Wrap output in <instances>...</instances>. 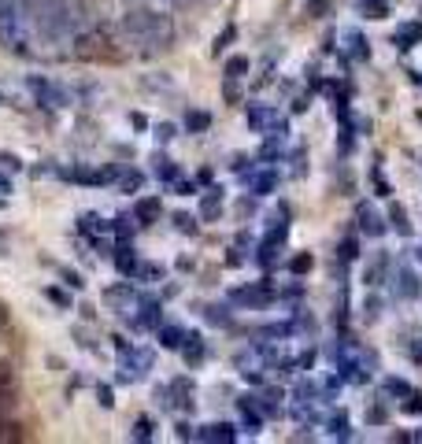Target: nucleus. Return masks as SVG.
I'll return each instance as SVG.
<instances>
[{
    "mask_svg": "<svg viewBox=\"0 0 422 444\" xmlns=\"http://www.w3.org/2000/svg\"><path fill=\"white\" fill-rule=\"evenodd\" d=\"M418 81H422V78H418Z\"/></svg>",
    "mask_w": 422,
    "mask_h": 444,
    "instance_id": "obj_41",
    "label": "nucleus"
},
{
    "mask_svg": "<svg viewBox=\"0 0 422 444\" xmlns=\"http://www.w3.org/2000/svg\"><path fill=\"white\" fill-rule=\"evenodd\" d=\"M178 229H186V234H189V229H193V219H189V215H178Z\"/></svg>",
    "mask_w": 422,
    "mask_h": 444,
    "instance_id": "obj_38",
    "label": "nucleus"
},
{
    "mask_svg": "<svg viewBox=\"0 0 422 444\" xmlns=\"http://www.w3.org/2000/svg\"><path fill=\"white\" fill-rule=\"evenodd\" d=\"M189 341H193V344L186 348V359H189V363H197V359H204V344H200V337H197V334H193Z\"/></svg>",
    "mask_w": 422,
    "mask_h": 444,
    "instance_id": "obj_23",
    "label": "nucleus"
},
{
    "mask_svg": "<svg viewBox=\"0 0 422 444\" xmlns=\"http://www.w3.org/2000/svg\"><path fill=\"white\" fill-rule=\"evenodd\" d=\"M63 278H67V285H74V289H82L86 282H82V274H71V271H63Z\"/></svg>",
    "mask_w": 422,
    "mask_h": 444,
    "instance_id": "obj_36",
    "label": "nucleus"
},
{
    "mask_svg": "<svg viewBox=\"0 0 422 444\" xmlns=\"http://www.w3.org/2000/svg\"><path fill=\"white\" fill-rule=\"evenodd\" d=\"M45 296L52 304H59V307H71V300H67V292H63V289H45Z\"/></svg>",
    "mask_w": 422,
    "mask_h": 444,
    "instance_id": "obj_28",
    "label": "nucleus"
},
{
    "mask_svg": "<svg viewBox=\"0 0 422 444\" xmlns=\"http://www.w3.org/2000/svg\"><path fill=\"white\" fill-rule=\"evenodd\" d=\"M137 222H141V226L159 222V200H156V196H144V200H137Z\"/></svg>",
    "mask_w": 422,
    "mask_h": 444,
    "instance_id": "obj_12",
    "label": "nucleus"
},
{
    "mask_svg": "<svg viewBox=\"0 0 422 444\" xmlns=\"http://www.w3.org/2000/svg\"><path fill=\"white\" fill-rule=\"evenodd\" d=\"M182 330H178V326H167V330H159V344H164V348H182Z\"/></svg>",
    "mask_w": 422,
    "mask_h": 444,
    "instance_id": "obj_18",
    "label": "nucleus"
},
{
    "mask_svg": "<svg viewBox=\"0 0 422 444\" xmlns=\"http://www.w3.org/2000/svg\"><path fill=\"white\" fill-rule=\"evenodd\" d=\"M341 259H355V241L352 237L341 241Z\"/></svg>",
    "mask_w": 422,
    "mask_h": 444,
    "instance_id": "obj_32",
    "label": "nucleus"
},
{
    "mask_svg": "<svg viewBox=\"0 0 422 444\" xmlns=\"http://www.w3.org/2000/svg\"><path fill=\"white\" fill-rule=\"evenodd\" d=\"M389 219H393V229H400V234H411V222H408V211H404L400 204L389 207Z\"/></svg>",
    "mask_w": 422,
    "mask_h": 444,
    "instance_id": "obj_17",
    "label": "nucleus"
},
{
    "mask_svg": "<svg viewBox=\"0 0 422 444\" xmlns=\"http://www.w3.org/2000/svg\"><path fill=\"white\" fill-rule=\"evenodd\" d=\"M211 126V115L207 111H189L186 115V130H193V134H200V130Z\"/></svg>",
    "mask_w": 422,
    "mask_h": 444,
    "instance_id": "obj_15",
    "label": "nucleus"
},
{
    "mask_svg": "<svg viewBox=\"0 0 422 444\" xmlns=\"http://www.w3.org/2000/svg\"><path fill=\"white\" fill-rule=\"evenodd\" d=\"M411 440H422V430H418V433H411Z\"/></svg>",
    "mask_w": 422,
    "mask_h": 444,
    "instance_id": "obj_40",
    "label": "nucleus"
},
{
    "mask_svg": "<svg viewBox=\"0 0 422 444\" xmlns=\"http://www.w3.org/2000/svg\"><path fill=\"white\" fill-rule=\"evenodd\" d=\"M15 400H19V389H15V374L8 363H0V422H4L11 411H15Z\"/></svg>",
    "mask_w": 422,
    "mask_h": 444,
    "instance_id": "obj_6",
    "label": "nucleus"
},
{
    "mask_svg": "<svg viewBox=\"0 0 422 444\" xmlns=\"http://www.w3.org/2000/svg\"><path fill=\"white\" fill-rule=\"evenodd\" d=\"M141 186H144V174H141V171H126V174L119 178V189H122V193H137Z\"/></svg>",
    "mask_w": 422,
    "mask_h": 444,
    "instance_id": "obj_16",
    "label": "nucleus"
},
{
    "mask_svg": "<svg viewBox=\"0 0 422 444\" xmlns=\"http://www.w3.org/2000/svg\"><path fill=\"white\" fill-rule=\"evenodd\" d=\"M382 274H385V259H378V267H370V271H367V282H370V285H378V282H382Z\"/></svg>",
    "mask_w": 422,
    "mask_h": 444,
    "instance_id": "obj_29",
    "label": "nucleus"
},
{
    "mask_svg": "<svg viewBox=\"0 0 422 444\" xmlns=\"http://www.w3.org/2000/svg\"><path fill=\"white\" fill-rule=\"evenodd\" d=\"M367 422H370V426H382V422H385V407H370V411H367Z\"/></svg>",
    "mask_w": 422,
    "mask_h": 444,
    "instance_id": "obj_31",
    "label": "nucleus"
},
{
    "mask_svg": "<svg viewBox=\"0 0 422 444\" xmlns=\"http://www.w3.org/2000/svg\"><path fill=\"white\" fill-rule=\"evenodd\" d=\"M397 292L404 296V300H415V296H418V278H415V271L404 267V271L397 274Z\"/></svg>",
    "mask_w": 422,
    "mask_h": 444,
    "instance_id": "obj_11",
    "label": "nucleus"
},
{
    "mask_svg": "<svg viewBox=\"0 0 422 444\" xmlns=\"http://www.w3.org/2000/svg\"><path fill=\"white\" fill-rule=\"evenodd\" d=\"M0 163H4V167H8V171H19V167H23V163H19V159H15L11 152H4V156H0Z\"/></svg>",
    "mask_w": 422,
    "mask_h": 444,
    "instance_id": "obj_35",
    "label": "nucleus"
},
{
    "mask_svg": "<svg viewBox=\"0 0 422 444\" xmlns=\"http://www.w3.org/2000/svg\"><path fill=\"white\" fill-rule=\"evenodd\" d=\"M119 348V377L122 382H137V377H144L152 370V352L149 348H130V344L122 337H111Z\"/></svg>",
    "mask_w": 422,
    "mask_h": 444,
    "instance_id": "obj_3",
    "label": "nucleus"
},
{
    "mask_svg": "<svg viewBox=\"0 0 422 444\" xmlns=\"http://www.w3.org/2000/svg\"><path fill=\"white\" fill-rule=\"evenodd\" d=\"M404 411H411V415H418V411H422V400H418V397H411L408 404H404Z\"/></svg>",
    "mask_w": 422,
    "mask_h": 444,
    "instance_id": "obj_37",
    "label": "nucleus"
},
{
    "mask_svg": "<svg viewBox=\"0 0 422 444\" xmlns=\"http://www.w3.org/2000/svg\"><path fill=\"white\" fill-rule=\"evenodd\" d=\"M115 267H119L122 274H134V271H137V259L130 256V249H119V256H115Z\"/></svg>",
    "mask_w": 422,
    "mask_h": 444,
    "instance_id": "obj_22",
    "label": "nucleus"
},
{
    "mask_svg": "<svg viewBox=\"0 0 422 444\" xmlns=\"http://www.w3.org/2000/svg\"><path fill=\"white\" fill-rule=\"evenodd\" d=\"M249 126L256 130V134H270V137H282V130H285V119L274 108H267V104H256L252 111H249Z\"/></svg>",
    "mask_w": 422,
    "mask_h": 444,
    "instance_id": "obj_5",
    "label": "nucleus"
},
{
    "mask_svg": "<svg viewBox=\"0 0 422 444\" xmlns=\"http://www.w3.org/2000/svg\"><path fill=\"white\" fill-rule=\"evenodd\" d=\"M130 326L141 334V330H152V326H159V304H144L141 311H130Z\"/></svg>",
    "mask_w": 422,
    "mask_h": 444,
    "instance_id": "obj_8",
    "label": "nucleus"
},
{
    "mask_svg": "<svg viewBox=\"0 0 422 444\" xmlns=\"http://www.w3.org/2000/svg\"><path fill=\"white\" fill-rule=\"evenodd\" d=\"M134 278H149V282H156V278H159V267H152V263H137Z\"/></svg>",
    "mask_w": 422,
    "mask_h": 444,
    "instance_id": "obj_27",
    "label": "nucleus"
},
{
    "mask_svg": "<svg viewBox=\"0 0 422 444\" xmlns=\"http://www.w3.org/2000/svg\"><path fill=\"white\" fill-rule=\"evenodd\" d=\"M137 300H141V292H137V285H130V282H119V285L104 289V304L115 311V315H130V311H137Z\"/></svg>",
    "mask_w": 422,
    "mask_h": 444,
    "instance_id": "obj_4",
    "label": "nucleus"
},
{
    "mask_svg": "<svg viewBox=\"0 0 422 444\" xmlns=\"http://www.w3.org/2000/svg\"><path fill=\"white\" fill-rule=\"evenodd\" d=\"M171 137H174V126L171 123H159L156 126V141H171Z\"/></svg>",
    "mask_w": 422,
    "mask_h": 444,
    "instance_id": "obj_30",
    "label": "nucleus"
},
{
    "mask_svg": "<svg viewBox=\"0 0 422 444\" xmlns=\"http://www.w3.org/2000/svg\"><path fill=\"white\" fill-rule=\"evenodd\" d=\"M348 45H352V56L355 59H367V41H363V34H360V30H348Z\"/></svg>",
    "mask_w": 422,
    "mask_h": 444,
    "instance_id": "obj_19",
    "label": "nucleus"
},
{
    "mask_svg": "<svg viewBox=\"0 0 422 444\" xmlns=\"http://www.w3.org/2000/svg\"><path fill=\"white\" fill-rule=\"evenodd\" d=\"M219 211H222V193H219V189H207L204 200H200V215H204L207 222H215Z\"/></svg>",
    "mask_w": 422,
    "mask_h": 444,
    "instance_id": "obj_10",
    "label": "nucleus"
},
{
    "mask_svg": "<svg viewBox=\"0 0 422 444\" xmlns=\"http://www.w3.org/2000/svg\"><path fill=\"white\" fill-rule=\"evenodd\" d=\"M96 397H101V407H111V404H115V397H111V389H108V385L96 389Z\"/></svg>",
    "mask_w": 422,
    "mask_h": 444,
    "instance_id": "obj_34",
    "label": "nucleus"
},
{
    "mask_svg": "<svg viewBox=\"0 0 422 444\" xmlns=\"http://www.w3.org/2000/svg\"><path fill=\"white\" fill-rule=\"evenodd\" d=\"M89 26L86 0H30V30L41 45H74Z\"/></svg>",
    "mask_w": 422,
    "mask_h": 444,
    "instance_id": "obj_1",
    "label": "nucleus"
},
{
    "mask_svg": "<svg viewBox=\"0 0 422 444\" xmlns=\"http://www.w3.org/2000/svg\"><path fill=\"white\" fill-rule=\"evenodd\" d=\"M137 4H178V0H137Z\"/></svg>",
    "mask_w": 422,
    "mask_h": 444,
    "instance_id": "obj_39",
    "label": "nucleus"
},
{
    "mask_svg": "<svg viewBox=\"0 0 422 444\" xmlns=\"http://www.w3.org/2000/svg\"><path fill=\"white\" fill-rule=\"evenodd\" d=\"M122 34L130 45H141L144 52H164V48H171L174 41V23H171V15L167 11H159L152 4H137V8H130L122 15Z\"/></svg>",
    "mask_w": 422,
    "mask_h": 444,
    "instance_id": "obj_2",
    "label": "nucleus"
},
{
    "mask_svg": "<svg viewBox=\"0 0 422 444\" xmlns=\"http://www.w3.org/2000/svg\"><path fill=\"white\" fill-rule=\"evenodd\" d=\"M200 440H234V426H226V422H215V426H204V430L197 433Z\"/></svg>",
    "mask_w": 422,
    "mask_h": 444,
    "instance_id": "obj_14",
    "label": "nucleus"
},
{
    "mask_svg": "<svg viewBox=\"0 0 422 444\" xmlns=\"http://www.w3.org/2000/svg\"><path fill=\"white\" fill-rule=\"evenodd\" d=\"M156 174L164 178V182H174V178H178V167H174V159H164V156H159V159H156Z\"/></svg>",
    "mask_w": 422,
    "mask_h": 444,
    "instance_id": "obj_21",
    "label": "nucleus"
},
{
    "mask_svg": "<svg viewBox=\"0 0 422 444\" xmlns=\"http://www.w3.org/2000/svg\"><path fill=\"white\" fill-rule=\"evenodd\" d=\"M355 219H360V229H363L367 237H382L385 229H389V226H385V219L375 211V204H367V200H363L360 207H355Z\"/></svg>",
    "mask_w": 422,
    "mask_h": 444,
    "instance_id": "obj_7",
    "label": "nucleus"
},
{
    "mask_svg": "<svg viewBox=\"0 0 422 444\" xmlns=\"http://www.w3.org/2000/svg\"><path fill=\"white\" fill-rule=\"evenodd\" d=\"M249 186H252V193H256V196H267V193H274L278 178H274V171H259V174H252V178H249Z\"/></svg>",
    "mask_w": 422,
    "mask_h": 444,
    "instance_id": "obj_13",
    "label": "nucleus"
},
{
    "mask_svg": "<svg viewBox=\"0 0 422 444\" xmlns=\"http://www.w3.org/2000/svg\"><path fill=\"white\" fill-rule=\"evenodd\" d=\"M137 437H141V440H152V422H149V419H137V422H134V440H137Z\"/></svg>",
    "mask_w": 422,
    "mask_h": 444,
    "instance_id": "obj_25",
    "label": "nucleus"
},
{
    "mask_svg": "<svg viewBox=\"0 0 422 444\" xmlns=\"http://www.w3.org/2000/svg\"><path fill=\"white\" fill-rule=\"evenodd\" d=\"M230 300H234V304H245V307H267V304H270V292L249 285V289H234Z\"/></svg>",
    "mask_w": 422,
    "mask_h": 444,
    "instance_id": "obj_9",
    "label": "nucleus"
},
{
    "mask_svg": "<svg viewBox=\"0 0 422 444\" xmlns=\"http://www.w3.org/2000/svg\"><path fill=\"white\" fill-rule=\"evenodd\" d=\"M289 271H293V274H307V271H312V256H293V259H289Z\"/></svg>",
    "mask_w": 422,
    "mask_h": 444,
    "instance_id": "obj_24",
    "label": "nucleus"
},
{
    "mask_svg": "<svg viewBox=\"0 0 422 444\" xmlns=\"http://www.w3.org/2000/svg\"><path fill=\"white\" fill-rule=\"evenodd\" d=\"M385 389H389V392H397V397H411V385H408V382H400V377H389Z\"/></svg>",
    "mask_w": 422,
    "mask_h": 444,
    "instance_id": "obj_26",
    "label": "nucleus"
},
{
    "mask_svg": "<svg viewBox=\"0 0 422 444\" xmlns=\"http://www.w3.org/2000/svg\"><path fill=\"white\" fill-rule=\"evenodd\" d=\"M330 426H333V437H348V419H341V415H337Z\"/></svg>",
    "mask_w": 422,
    "mask_h": 444,
    "instance_id": "obj_33",
    "label": "nucleus"
},
{
    "mask_svg": "<svg viewBox=\"0 0 422 444\" xmlns=\"http://www.w3.org/2000/svg\"><path fill=\"white\" fill-rule=\"evenodd\" d=\"M226 74H230V78H245V74H249V59H245V56L226 59Z\"/></svg>",
    "mask_w": 422,
    "mask_h": 444,
    "instance_id": "obj_20",
    "label": "nucleus"
}]
</instances>
